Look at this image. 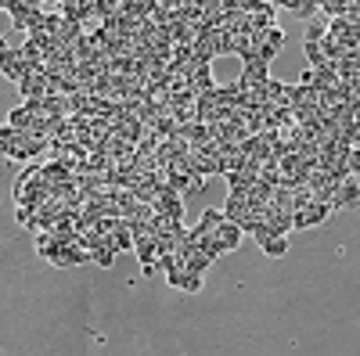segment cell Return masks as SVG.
Segmentation results:
<instances>
[{"mask_svg": "<svg viewBox=\"0 0 360 356\" xmlns=\"http://www.w3.org/2000/svg\"><path fill=\"white\" fill-rule=\"evenodd\" d=\"M295 18H307V22H314V15L321 11L317 8V0H292V8H288Z\"/></svg>", "mask_w": 360, "mask_h": 356, "instance_id": "11", "label": "cell"}, {"mask_svg": "<svg viewBox=\"0 0 360 356\" xmlns=\"http://www.w3.org/2000/svg\"><path fill=\"white\" fill-rule=\"evenodd\" d=\"M353 205H360V184H353L349 176H346V180H339V187H335L332 209L339 213V209H353Z\"/></svg>", "mask_w": 360, "mask_h": 356, "instance_id": "5", "label": "cell"}, {"mask_svg": "<svg viewBox=\"0 0 360 356\" xmlns=\"http://www.w3.org/2000/svg\"><path fill=\"white\" fill-rule=\"evenodd\" d=\"M328 216H332V205L328 202H307V205H299V209L292 213V230H307V227H321Z\"/></svg>", "mask_w": 360, "mask_h": 356, "instance_id": "1", "label": "cell"}, {"mask_svg": "<svg viewBox=\"0 0 360 356\" xmlns=\"http://www.w3.org/2000/svg\"><path fill=\"white\" fill-rule=\"evenodd\" d=\"M256 242H259V249H263V256H270V259H281V256H288V237L285 234H270L266 227L256 234Z\"/></svg>", "mask_w": 360, "mask_h": 356, "instance_id": "4", "label": "cell"}, {"mask_svg": "<svg viewBox=\"0 0 360 356\" xmlns=\"http://www.w3.org/2000/svg\"><path fill=\"white\" fill-rule=\"evenodd\" d=\"M266 230L270 234H292V213H285V209H278V205H270L266 209Z\"/></svg>", "mask_w": 360, "mask_h": 356, "instance_id": "9", "label": "cell"}, {"mask_svg": "<svg viewBox=\"0 0 360 356\" xmlns=\"http://www.w3.org/2000/svg\"><path fill=\"white\" fill-rule=\"evenodd\" d=\"M303 51H307V62H310V69H317V65H324L328 58H324V44L317 40V44H303Z\"/></svg>", "mask_w": 360, "mask_h": 356, "instance_id": "13", "label": "cell"}, {"mask_svg": "<svg viewBox=\"0 0 360 356\" xmlns=\"http://www.w3.org/2000/svg\"><path fill=\"white\" fill-rule=\"evenodd\" d=\"M180 291H198L202 288V274H195V270H184V266H180V284H176Z\"/></svg>", "mask_w": 360, "mask_h": 356, "instance_id": "12", "label": "cell"}, {"mask_svg": "<svg viewBox=\"0 0 360 356\" xmlns=\"http://www.w3.org/2000/svg\"><path fill=\"white\" fill-rule=\"evenodd\" d=\"M227 223V216H224V209H205L202 216H198V223H195V230L202 234V237H213L220 227Z\"/></svg>", "mask_w": 360, "mask_h": 356, "instance_id": "8", "label": "cell"}, {"mask_svg": "<svg viewBox=\"0 0 360 356\" xmlns=\"http://www.w3.org/2000/svg\"><path fill=\"white\" fill-rule=\"evenodd\" d=\"M324 94L317 91V86L310 83H292V91H288V108H321Z\"/></svg>", "mask_w": 360, "mask_h": 356, "instance_id": "2", "label": "cell"}, {"mask_svg": "<svg viewBox=\"0 0 360 356\" xmlns=\"http://www.w3.org/2000/svg\"><path fill=\"white\" fill-rule=\"evenodd\" d=\"M256 40H259V58H263L266 65L274 62L278 51L285 47V33H281L278 25H270V29H263V33H256Z\"/></svg>", "mask_w": 360, "mask_h": 356, "instance_id": "3", "label": "cell"}, {"mask_svg": "<svg viewBox=\"0 0 360 356\" xmlns=\"http://www.w3.org/2000/svg\"><path fill=\"white\" fill-rule=\"evenodd\" d=\"M242 237H245V234H242V227L227 220V223L213 234V242H217V249H220V252H234L238 245H242Z\"/></svg>", "mask_w": 360, "mask_h": 356, "instance_id": "7", "label": "cell"}, {"mask_svg": "<svg viewBox=\"0 0 360 356\" xmlns=\"http://www.w3.org/2000/svg\"><path fill=\"white\" fill-rule=\"evenodd\" d=\"M18 91H22V98L25 101H40V98H47V76L37 69V72H29L22 83H18Z\"/></svg>", "mask_w": 360, "mask_h": 356, "instance_id": "6", "label": "cell"}, {"mask_svg": "<svg viewBox=\"0 0 360 356\" xmlns=\"http://www.w3.org/2000/svg\"><path fill=\"white\" fill-rule=\"evenodd\" d=\"M353 123H356V130H360V105L353 108Z\"/></svg>", "mask_w": 360, "mask_h": 356, "instance_id": "14", "label": "cell"}, {"mask_svg": "<svg viewBox=\"0 0 360 356\" xmlns=\"http://www.w3.org/2000/svg\"><path fill=\"white\" fill-rule=\"evenodd\" d=\"M217 91V79H213V69H195L191 72V94L195 98H205V94H213Z\"/></svg>", "mask_w": 360, "mask_h": 356, "instance_id": "10", "label": "cell"}]
</instances>
